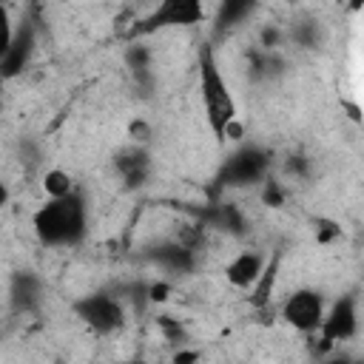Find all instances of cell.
<instances>
[{
    "instance_id": "12",
    "label": "cell",
    "mask_w": 364,
    "mask_h": 364,
    "mask_svg": "<svg viewBox=\"0 0 364 364\" xmlns=\"http://www.w3.org/2000/svg\"><path fill=\"white\" fill-rule=\"evenodd\" d=\"M264 262H267V259H264L259 250H239V253L225 264V279H228V284H233L236 290H247V287L259 279Z\"/></svg>"
},
{
    "instance_id": "14",
    "label": "cell",
    "mask_w": 364,
    "mask_h": 364,
    "mask_svg": "<svg viewBox=\"0 0 364 364\" xmlns=\"http://www.w3.org/2000/svg\"><path fill=\"white\" fill-rule=\"evenodd\" d=\"M208 225H213V228H219V230H225V233H233V236H242L245 228H247L245 213H242L233 202L216 205V208L208 213Z\"/></svg>"
},
{
    "instance_id": "23",
    "label": "cell",
    "mask_w": 364,
    "mask_h": 364,
    "mask_svg": "<svg viewBox=\"0 0 364 364\" xmlns=\"http://www.w3.org/2000/svg\"><path fill=\"white\" fill-rule=\"evenodd\" d=\"M284 171L290 176H296V179H304V176H310V159L307 156H290L284 162Z\"/></svg>"
},
{
    "instance_id": "11",
    "label": "cell",
    "mask_w": 364,
    "mask_h": 364,
    "mask_svg": "<svg viewBox=\"0 0 364 364\" xmlns=\"http://www.w3.org/2000/svg\"><path fill=\"white\" fill-rule=\"evenodd\" d=\"M148 259L165 270V273H173V276H182V273H191L196 267V250L191 245H185L182 239L179 242H162L156 247L148 250Z\"/></svg>"
},
{
    "instance_id": "16",
    "label": "cell",
    "mask_w": 364,
    "mask_h": 364,
    "mask_svg": "<svg viewBox=\"0 0 364 364\" xmlns=\"http://www.w3.org/2000/svg\"><path fill=\"white\" fill-rule=\"evenodd\" d=\"M43 193L48 196V199H57V196H65V193H71V191H77V185H74V176L68 173V171H63V168H48L46 173H43Z\"/></svg>"
},
{
    "instance_id": "8",
    "label": "cell",
    "mask_w": 364,
    "mask_h": 364,
    "mask_svg": "<svg viewBox=\"0 0 364 364\" xmlns=\"http://www.w3.org/2000/svg\"><path fill=\"white\" fill-rule=\"evenodd\" d=\"M34 48H37V34H34V26L26 23L20 31H14V40L11 46L6 48V54L0 57V80H14L20 77L31 57H34Z\"/></svg>"
},
{
    "instance_id": "15",
    "label": "cell",
    "mask_w": 364,
    "mask_h": 364,
    "mask_svg": "<svg viewBox=\"0 0 364 364\" xmlns=\"http://www.w3.org/2000/svg\"><path fill=\"white\" fill-rule=\"evenodd\" d=\"M276 270H279V262H264L259 279L247 287L250 290V304L253 307H267L270 304V296H273V287H276Z\"/></svg>"
},
{
    "instance_id": "19",
    "label": "cell",
    "mask_w": 364,
    "mask_h": 364,
    "mask_svg": "<svg viewBox=\"0 0 364 364\" xmlns=\"http://www.w3.org/2000/svg\"><path fill=\"white\" fill-rule=\"evenodd\" d=\"M14 40V20H11V11L6 3H0V57L6 54V48L11 46Z\"/></svg>"
},
{
    "instance_id": "13",
    "label": "cell",
    "mask_w": 364,
    "mask_h": 364,
    "mask_svg": "<svg viewBox=\"0 0 364 364\" xmlns=\"http://www.w3.org/2000/svg\"><path fill=\"white\" fill-rule=\"evenodd\" d=\"M259 9V0H219L216 3V31H233L239 28L247 17H253V11Z\"/></svg>"
},
{
    "instance_id": "25",
    "label": "cell",
    "mask_w": 364,
    "mask_h": 364,
    "mask_svg": "<svg viewBox=\"0 0 364 364\" xmlns=\"http://www.w3.org/2000/svg\"><path fill=\"white\" fill-rule=\"evenodd\" d=\"M293 37H296L301 46L313 48V46H316V26H299V28L293 31Z\"/></svg>"
},
{
    "instance_id": "21",
    "label": "cell",
    "mask_w": 364,
    "mask_h": 364,
    "mask_svg": "<svg viewBox=\"0 0 364 364\" xmlns=\"http://www.w3.org/2000/svg\"><path fill=\"white\" fill-rule=\"evenodd\" d=\"M338 236H341V225L338 222H333V219H318L316 222V239L321 245H327V242H333Z\"/></svg>"
},
{
    "instance_id": "5",
    "label": "cell",
    "mask_w": 364,
    "mask_h": 364,
    "mask_svg": "<svg viewBox=\"0 0 364 364\" xmlns=\"http://www.w3.org/2000/svg\"><path fill=\"white\" fill-rule=\"evenodd\" d=\"M205 23V0H156L154 9L134 26V34H154L168 28H193Z\"/></svg>"
},
{
    "instance_id": "17",
    "label": "cell",
    "mask_w": 364,
    "mask_h": 364,
    "mask_svg": "<svg viewBox=\"0 0 364 364\" xmlns=\"http://www.w3.org/2000/svg\"><path fill=\"white\" fill-rule=\"evenodd\" d=\"M284 199H287L284 185H282L279 179H273V176H264V179H262V202H264L267 208H282Z\"/></svg>"
},
{
    "instance_id": "7",
    "label": "cell",
    "mask_w": 364,
    "mask_h": 364,
    "mask_svg": "<svg viewBox=\"0 0 364 364\" xmlns=\"http://www.w3.org/2000/svg\"><path fill=\"white\" fill-rule=\"evenodd\" d=\"M313 336H318L321 341H327L333 347L355 338L358 336V301H355V296L347 293V296H338L333 304H327L324 318Z\"/></svg>"
},
{
    "instance_id": "27",
    "label": "cell",
    "mask_w": 364,
    "mask_h": 364,
    "mask_svg": "<svg viewBox=\"0 0 364 364\" xmlns=\"http://www.w3.org/2000/svg\"><path fill=\"white\" fill-rule=\"evenodd\" d=\"M9 199H11V191H9V185L0 179V210L9 205Z\"/></svg>"
},
{
    "instance_id": "3",
    "label": "cell",
    "mask_w": 364,
    "mask_h": 364,
    "mask_svg": "<svg viewBox=\"0 0 364 364\" xmlns=\"http://www.w3.org/2000/svg\"><path fill=\"white\" fill-rule=\"evenodd\" d=\"M273 165V154L262 145H239L230 151L219 168V182L225 188H247L259 185Z\"/></svg>"
},
{
    "instance_id": "1",
    "label": "cell",
    "mask_w": 364,
    "mask_h": 364,
    "mask_svg": "<svg viewBox=\"0 0 364 364\" xmlns=\"http://www.w3.org/2000/svg\"><path fill=\"white\" fill-rule=\"evenodd\" d=\"M34 236L43 247H77L88 233V205L80 191L46 199L31 216Z\"/></svg>"
},
{
    "instance_id": "20",
    "label": "cell",
    "mask_w": 364,
    "mask_h": 364,
    "mask_svg": "<svg viewBox=\"0 0 364 364\" xmlns=\"http://www.w3.org/2000/svg\"><path fill=\"white\" fill-rule=\"evenodd\" d=\"M151 122L148 119H142V117H134L131 122H128V139L134 142V145H145L148 139H151Z\"/></svg>"
},
{
    "instance_id": "22",
    "label": "cell",
    "mask_w": 364,
    "mask_h": 364,
    "mask_svg": "<svg viewBox=\"0 0 364 364\" xmlns=\"http://www.w3.org/2000/svg\"><path fill=\"white\" fill-rule=\"evenodd\" d=\"M259 46H262V51L279 48V46H282V31H279L276 26H264V28L259 31Z\"/></svg>"
},
{
    "instance_id": "4",
    "label": "cell",
    "mask_w": 364,
    "mask_h": 364,
    "mask_svg": "<svg viewBox=\"0 0 364 364\" xmlns=\"http://www.w3.org/2000/svg\"><path fill=\"white\" fill-rule=\"evenodd\" d=\"M74 316L91 330V333H100V336H108V333H117L122 330L125 324V301L122 296L117 293H88V296H80L74 299L71 304Z\"/></svg>"
},
{
    "instance_id": "26",
    "label": "cell",
    "mask_w": 364,
    "mask_h": 364,
    "mask_svg": "<svg viewBox=\"0 0 364 364\" xmlns=\"http://www.w3.org/2000/svg\"><path fill=\"white\" fill-rule=\"evenodd\" d=\"M199 358H202L199 350H176L173 353V361L176 364H191V361H199Z\"/></svg>"
},
{
    "instance_id": "6",
    "label": "cell",
    "mask_w": 364,
    "mask_h": 364,
    "mask_svg": "<svg viewBox=\"0 0 364 364\" xmlns=\"http://www.w3.org/2000/svg\"><path fill=\"white\" fill-rule=\"evenodd\" d=\"M327 310V299L321 290L316 287H296L293 293H287V299L279 307V316L287 327H293L296 333L313 336L324 318Z\"/></svg>"
},
{
    "instance_id": "9",
    "label": "cell",
    "mask_w": 364,
    "mask_h": 364,
    "mask_svg": "<svg viewBox=\"0 0 364 364\" xmlns=\"http://www.w3.org/2000/svg\"><path fill=\"white\" fill-rule=\"evenodd\" d=\"M43 301V279L34 270H14L9 279L11 313H34Z\"/></svg>"
},
{
    "instance_id": "2",
    "label": "cell",
    "mask_w": 364,
    "mask_h": 364,
    "mask_svg": "<svg viewBox=\"0 0 364 364\" xmlns=\"http://www.w3.org/2000/svg\"><path fill=\"white\" fill-rule=\"evenodd\" d=\"M196 77H199V100H202V111H205L208 128L213 131L216 139H225L228 125L239 119V105H236V97L230 91V82L222 74L219 57H216V51H213L210 43H202L199 46Z\"/></svg>"
},
{
    "instance_id": "18",
    "label": "cell",
    "mask_w": 364,
    "mask_h": 364,
    "mask_svg": "<svg viewBox=\"0 0 364 364\" xmlns=\"http://www.w3.org/2000/svg\"><path fill=\"white\" fill-rule=\"evenodd\" d=\"M125 63H128L131 71H145V68H151V51H148V46L131 43L128 51H125Z\"/></svg>"
},
{
    "instance_id": "24",
    "label": "cell",
    "mask_w": 364,
    "mask_h": 364,
    "mask_svg": "<svg viewBox=\"0 0 364 364\" xmlns=\"http://www.w3.org/2000/svg\"><path fill=\"white\" fill-rule=\"evenodd\" d=\"M168 296H171V282H151L148 284V301L151 304H162V301H168Z\"/></svg>"
},
{
    "instance_id": "10",
    "label": "cell",
    "mask_w": 364,
    "mask_h": 364,
    "mask_svg": "<svg viewBox=\"0 0 364 364\" xmlns=\"http://www.w3.org/2000/svg\"><path fill=\"white\" fill-rule=\"evenodd\" d=\"M114 171L128 191H136L151 176V154L145 151V145H131L114 156Z\"/></svg>"
}]
</instances>
